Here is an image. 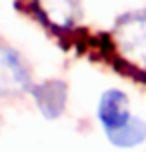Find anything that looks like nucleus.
<instances>
[{"label":"nucleus","instance_id":"1","mask_svg":"<svg viewBox=\"0 0 146 152\" xmlns=\"http://www.w3.org/2000/svg\"><path fill=\"white\" fill-rule=\"evenodd\" d=\"M132 118L130 112V100L122 90H106L100 96L98 102V120L102 124L104 132H114L122 128L126 122Z\"/></svg>","mask_w":146,"mask_h":152},{"label":"nucleus","instance_id":"2","mask_svg":"<svg viewBox=\"0 0 146 152\" xmlns=\"http://www.w3.org/2000/svg\"><path fill=\"white\" fill-rule=\"evenodd\" d=\"M28 86L30 76L18 54L12 52L10 48L0 46V96L20 94L28 90Z\"/></svg>","mask_w":146,"mask_h":152},{"label":"nucleus","instance_id":"3","mask_svg":"<svg viewBox=\"0 0 146 152\" xmlns=\"http://www.w3.org/2000/svg\"><path fill=\"white\" fill-rule=\"evenodd\" d=\"M34 98L46 118H58L66 106V84L60 80H48L34 88Z\"/></svg>","mask_w":146,"mask_h":152},{"label":"nucleus","instance_id":"4","mask_svg":"<svg viewBox=\"0 0 146 152\" xmlns=\"http://www.w3.org/2000/svg\"><path fill=\"white\" fill-rule=\"evenodd\" d=\"M106 136L110 140V144L118 146V148L140 146L142 142H146V120H142L138 116H132L122 128L114 130V132H108Z\"/></svg>","mask_w":146,"mask_h":152}]
</instances>
